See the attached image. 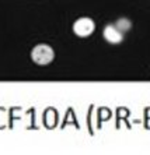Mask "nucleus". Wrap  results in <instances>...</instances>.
<instances>
[{"mask_svg":"<svg viewBox=\"0 0 150 155\" xmlns=\"http://www.w3.org/2000/svg\"><path fill=\"white\" fill-rule=\"evenodd\" d=\"M115 27H117L121 32H128L129 29L132 28V21L129 20V18H125V17H121L118 18L117 21H115Z\"/></svg>","mask_w":150,"mask_h":155,"instance_id":"obj_4","label":"nucleus"},{"mask_svg":"<svg viewBox=\"0 0 150 155\" xmlns=\"http://www.w3.org/2000/svg\"><path fill=\"white\" fill-rule=\"evenodd\" d=\"M95 29V24L90 17H81L76 20L73 24V32L80 38L90 36Z\"/></svg>","mask_w":150,"mask_h":155,"instance_id":"obj_2","label":"nucleus"},{"mask_svg":"<svg viewBox=\"0 0 150 155\" xmlns=\"http://www.w3.org/2000/svg\"><path fill=\"white\" fill-rule=\"evenodd\" d=\"M103 36L107 42L112 43V45L121 43L122 41H124V32H121V31L115 27V24H108V25H105V28H104V31H103Z\"/></svg>","mask_w":150,"mask_h":155,"instance_id":"obj_3","label":"nucleus"},{"mask_svg":"<svg viewBox=\"0 0 150 155\" xmlns=\"http://www.w3.org/2000/svg\"><path fill=\"white\" fill-rule=\"evenodd\" d=\"M53 49L46 43H39L37 46H34V49L31 51V59L34 63L41 66H45L48 63H51L53 60Z\"/></svg>","mask_w":150,"mask_h":155,"instance_id":"obj_1","label":"nucleus"}]
</instances>
